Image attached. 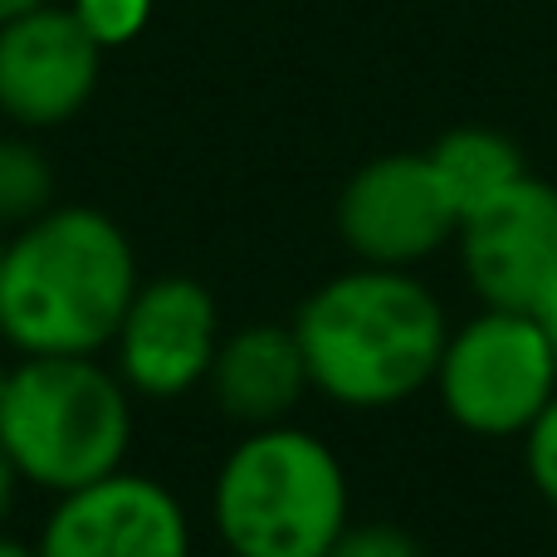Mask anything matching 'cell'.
Listing matches in <instances>:
<instances>
[{
  "instance_id": "6da1fadb",
  "label": "cell",
  "mask_w": 557,
  "mask_h": 557,
  "mask_svg": "<svg viewBox=\"0 0 557 557\" xmlns=\"http://www.w3.org/2000/svg\"><path fill=\"white\" fill-rule=\"evenodd\" d=\"M137 288L133 245L103 211H45L0 250V337L25 357H98Z\"/></svg>"
},
{
  "instance_id": "7a4b0ae2",
  "label": "cell",
  "mask_w": 557,
  "mask_h": 557,
  "mask_svg": "<svg viewBox=\"0 0 557 557\" xmlns=\"http://www.w3.org/2000/svg\"><path fill=\"white\" fill-rule=\"evenodd\" d=\"M308 382L343 406H392L441 372L445 318L401 270H357L323 284L294 323Z\"/></svg>"
},
{
  "instance_id": "3957f363",
  "label": "cell",
  "mask_w": 557,
  "mask_h": 557,
  "mask_svg": "<svg viewBox=\"0 0 557 557\" xmlns=\"http://www.w3.org/2000/svg\"><path fill=\"white\" fill-rule=\"evenodd\" d=\"M133 441L127 382L98 357H25L0 401V450L20 480L74 494L123 470Z\"/></svg>"
},
{
  "instance_id": "277c9868",
  "label": "cell",
  "mask_w": 557,
  "mask_h": 557,
  "mask_svg": "<svg viewBox=\"0 0 557 557\" xmlns=\"http://www.w3.org/2000/svg\"><path fill=\"white\" fill-rule=\"evenodd\" d=\"M215 529L235 557H327L347 533V480L318 435L250 431L215 480Z\"/></svg>"
},
{
  "instance_id": "5b68a950",
  "label": "cell",
  "mask_w": 557,
  "mask_h": 557,
  "mask_svg": "<svg viewBox=\"0 0 557 557\" xmlns=\"http://www.w3.org/2000/svg\"><path fill=\"white\" fill-rule=\"evenodd\" d=\"M557 357L529 313H504L470 323L441 357V392L455 421L484 435H509L548 411Z\"/></svg>"
},
{
  "instance_id": "8992f818",
  "label": "cell",
  "mask_w": 557,
  "mask_h": 557,
  "mask_svg": "<svg viewBox=\"0 0 557 557\" xmlns=\"http://www.w3.org/2000/svg\"><path fill=\"white\" fill-rule=\"evenodd\" d=\"M337 231L367 264L401 270V264L441 250L460 231V215H455L431 157L392 152L367 162L347 182L343 201H337Z\"/></svg>"
},
{
  "instance_id": "52a82bcc",
  "label": "cell",
  "mask_w": 557,
  "mask_h": 557,
  "mask_svg": "<svg viewBox=\"0 0 557 557\" xmlns=\"http://www.w3.org/2000/svg\"><path fill=\"white\" fill-rule=\"evenodd\" d=\"M39 557H191V523L166 484L117 470L59 494Z\"/></svg>"
},
{
  "instance_id": "ba28073f",
  "label": "cell",
  "mask_w": 557,
  "mask_h": 557,
  "mask_svg": "<svg viewBox=\"0 0 557 557\" xmlns=\"http://www.w3.org/2000/svg\"><path fill=\"white\" fill-rule=\"evenodd\" d=\"M117 376L143 396H182L211 376L221 352L215 298L196 278L166 274L133 294L123 327L113 337Z\"/></svg>"
},
{
  "instance_id": "9c48e42d",
  "label": "cell",
  "mask_w": 557,
  "mask_h": 557,
  "mask_svg": "<svg viewBox=\"0 0 557 557\" xmlns=\"http://www.w3.org/2000/svg\"><path fill=\"white\" fill-rule=\"evenodd\" d=\"M470 284L504 313H529L557 278V191L523 176L519 186L460 221Z\"/></svg>"
},
{
  "instance_id": "30bf717a",
  "label": "cell",
  "mask_w": 557,
  "mask_h": 557,
  "mask_svg": "<svg viewBox=\"0 0 557 557\" xmlns=\"http://www.w3.org/2000/svg\"><path fill=\"white\" fill-rule=\"evenodd\" d=\"M98 39L74 10H29L0 25V108L25 127H54L98 84Z\"/></svg>"
},
{
  "instance_id": "8fae6325",
  "label": "cell",
  "mask_w": 557,
  "mask_h": 557,
  "mask_svg": "<svg viewBox=\"0 0 557 557\" xmlns=\"http://www.w3.org/2000/svg\"><path fill=\"white\" fill-rule=\"evenodd\" d=\"M206 382L215 386L221 411L231 421L255 425V431L278 425L298 406L304 386H313L294 327H270V323L240 327L235 337H225Z\"/></svg>"
},
{
  "instance_id": "7c38bea8",
  "label": "cell",
  "mask_w": 557,
  "mask_h": 557,
  "mask_svg": "<svg viewBox=\"0 0 557 557\" xmlns=\"http://www.w3.org/2000/svg\"><path fill=\"white\" fill-rule=\"evenodd\" d=\"M425 157H431L460 221L484 211L490 201H499L509 186H519L529 176L523 172V152L504 133H490V127H455Z\"/></svg>"
},
{
  "instance_id": "4fadbf2b",
  "label": "cell",
  "mask_w": 557,
  "mask_h": 557,
  "mask_svg": "<svg viewBox=\"0 0 557 557\" xmlns=\"http://www.w3.org/2000/svg\"><path fill=\"white\" fill-rule=\"evenodd\" d=\"M54 176L29 143H0V225H29L45 215Z\"/></svg>"
},
{
  "instance_id": "5bb4252c",
  "label": "cell",
  "mask_w": 557,
  "mask_h": 557,
  "mask_svg": "<svg viewBox=\"0 0 557 557\" xmlns=\"http://www.w3.org/2000/svg\"><path fill=\"white\" fill-rule=\"evenodd\" d=\"M152 0H78L74 15L84 20V29L98 45H127L143 29Z\"/></svg>"
},
{
  "instance_id": "9a60e30c",
  "label": "cell",
  "mask_w": 557,
  "mask_h": 557,
  "mask_svg": "<svg viewBox=\"0 0 557 557\" xmlns=\"http://www.w3.org/2000/svg\"><path fill=\"white\" fill-rule=\"evenodd\" d=\"M333 557H421L406 533L386 529V523H372V529H357V533H343L337 539Z\"/></svg>"
},
{
  "instance_id": "2e32d148",
  "label": "cell",
  "mask_w": 557,
  "mask_h": 557,
  "mask_svg": "<svg viewBox=\"0 0 557 557\" xmlns=\"http://www.w3.org/2000/svg\"><path fill=\"white\" fill-rule=\"evenodd\" d=\"M529 460H533V480H539L543 494L557 504V401H548V411L533 421Z\"/></svg>"
},
{
  "instance_id": "e0dca14e",
  "label": "cell",
  "mask_w": 557,
  "mask_h": 557,
  "mask_svg": "<svg viewBox=\"0 0 557 557\" xmlns=\"http://www.w3.org/2000/svg\"><path fill=\"white\" fill-rule=\"evenodd\" d=\"M529 318L543 327V337H548V347H553V357H557V278L539 294V304L529 308Z\"/></svg>"
},
{
  "instance_id": "ac0fdd59",
  "label": "cell",
  "mask_w": 557,
  "mask_h": 557,
  "mask_svg": "<svg viewBox=\"0 0 557 557\" xmlns=\"http://www.w3.org/2000/svg\"><path fill=\"white\" fill-rule=\"evenodd\" d=\"M15 484H20L15 465H10V455H5V450H0V519H5L10 499H15Z\"/></svg>"
},
{
  "instance_id": "d6986e66",
  "label": "cell",
  "mask_w": 557,
  "mask_h": 557,
  "mask_svg": "<svg viewBox=\"0 0 557 557\" xmlns=\"http://www.w3.org/2000/svg\"><path fill=\"white\" fill-rule=\"evenodd\" d=\"M45 0H0V25H10V20L29 15V10H39Z\"/></svg>"
},
{
  "instance_id": "ffe728a7",
  "label": "cell",
  "mask_w": 557,
  "mask_h": 557,
  "mask_svg": "<svg viewBox=\"0 0 557 557\" xmlns=\"http://www.w3.org/2000/svg\"><path fill=\"white\" fill-rule=\"evenodd\" d=\"M0 557H39V548H25V543H15V539L0 533Z\"/></svg>"
},
{
  "instance_id": "44dd1931",
  "label": "cell",
  "mask_w": 557,
  "mask_h": 557,
  "mask_svg": "<svg viewBox=\"0 0 557 557\" xmlns=\"http://www.w3.org/2000/svg\"><path fill=\"white\" fill-rule=\"evenodd\" d=\"M5 382H10V367L0 362V401H5Z\"/></svg>"
},
{
  "instance_id": "7402d4cb",
  "label": "cell",
  "mask_w": 557,
  "mask_h": 557,
  "mask_svg": "<svg viewBox=\"0 0 557 557\" xmlns=\"http://www.w3.org/2000/svg\"><path fill=\"white\" fill-rule=\"evenodd\" d=\"M327 557H333V553H327Z\"/></svg>"
}]
</instances>
